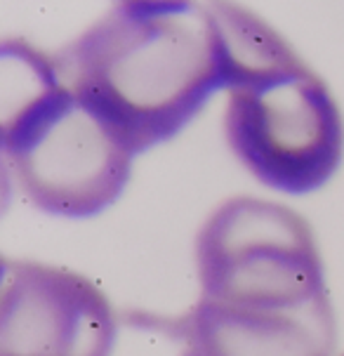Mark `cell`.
<instances>
[{
    "instance_id": "6da1fadb",
    "label": "cell",
    "mask_w": 344,
    "mask_h": 356,
    "mask_svg": "<svg viewBox=\"0 0 344 356\" xmlns=\"http://www.w3.org/2000/svg\"><path fill=\"white\" fill-rule=\"evenodd\" d=\"M52 57L132 156L179 135L224 90L220 31L201 3L113 5Z\"/></svg>"
},
{
    "instance_id": "3957f363",
    "label": "cell",
    "mask_w": 344,
    "mask_h": 356,
    "mask_svg": "<svg viewBox=\"0 0 344 356\" xmlns=\"http://www.w3.org/2000/svg\"><path fill=\"white\" fill-rule=\"evenodd\" d=\"M3 156L28 203L92 217L130 182L132 156L66 86L54 57L22 38L3 43Z\"/></svg>"
},
{
    "instance_id": "8992f818",
    "label": "cell",
    "mask_w": 344,
    "mask_h": 356,
    "mask_svg": "<svg viewBox=\"0 0 344 356\" xmlns=\"http://www.w3.org/2000/svg\"><path fill=\"white\" fill-rule=\"evenodd\" d=\"M170 325V333L182 340V356H333L337 345L330 298L300 309L198 300Z\"/></svg>"
},
{
    "instance_id": "5b68a950",
    "label": "cell",
    "mask_w": 344,
    "mask_h": 356,
    "mask_svg": "<svg viewBox=\"0 0 344 356\" xmlns=\"http://www.w3.org/2000/svg\"><path fill=\"white\" fill-rule=\"evenodd\" d=\"M0 356H111L116 314L83 274L3 257Z\"/></svg>"
},
{
    "instance_id": "277c9868",
    "label": "cell",
    "mask_w": 344,
    "mask_h": 356,
    "mask_svg": "<svg viewBox=\"0 0 344 356\" xmlns=\"http://www.w3.org/2000/svg\"><path fill=\"white\" fill-rule=\"evenodd\" d=\"M196 264L205 302L300 309L328 300L309 222L276 201L222 203L198 232Z\"/></svg>"
},
{
    "instance_id": "7a4b0ae2",
    "label": "cell",
    "mask_w": 344,
    "mask_h": 356,
    "mask_svg": "<svg viewBox=\"0 0 344 356\" xmlns=\"http://www.w3.org/2000/svg\"><path fill=\"white\" fill-rule=\"evenodd\" d=\"M220 31L227 142L262 184L304 196L328 184L344 154V120L323 78L255 12L210 3Z\"/></svg>"
}]
</instances>
